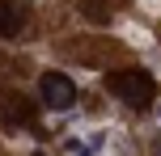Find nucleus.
<instances>
[{"mask_svg": "<svg viewBox=\"0 0 161 156\" xmlns=\"http://www.w3.org/2000/svg\"><path fill=\"white\" fill-rule=\"evenodd\" d=\"M21 25H25V8L17 4V0H0V34L13 38Z\"/></svg>", "mask_w": 161, "mask_h": 156, "instance_id": "obj_3", "label": "nucleus"}, {"mask_svg": "<svg viewBox=\"0 0 161 156\" xmlns=\"http://www.w3.org/2000/svg\"><path fill=\"white\" fill-rule=\"evenodd\" d=\"M157 123H161V106H157Z\"/></svg>", "mask_w": 161, "mask_h": 156, "instance_id": "obj_4", "label": "nucleus"}, {"mask_svg": "<svg viewBox=\"0 0 161 156\" xmlns=\"http://www.w3.org/2000/svg\"><path fill=\"white\" fill-rule=\"evenodd\" d=\"M157 156H161V143H157Z\"/></svg>", "mask_w": 161, "mask_h": 156, "instance_id": "obj_5", "label": "nucleus"}, {"mask_svg": "<svg viewBox=\"0 0 161 156\" xmlns=\"http://www.w3.org/2000/svg\"><path fill=\"white\" fill-rule=\"evenodd\" d=\"M38 97H42V106H51V110H68L76 101V84H72V76H64V72H42L38 76Z\"/></svg>", "mask_w": 161, "mask_h": 156, "instance_id": "obj_1", "label": "nucleus"}, {"mask_svg": "<svg viewBox=\"0 0 161 156\" xmlns=\"http://www.w3.org/2000/svg\"><path fill=\"white\" fill-rule=\"evenodd\" d=\"M110 89L119 93L127 106H148V97H153V80L140 76V72H119V76L110 80Z\"/></svg>", "mask_w": 161, "mask_h": 156, "instance_id": "obj_2", "label": "nucleus"}]
</instances>
